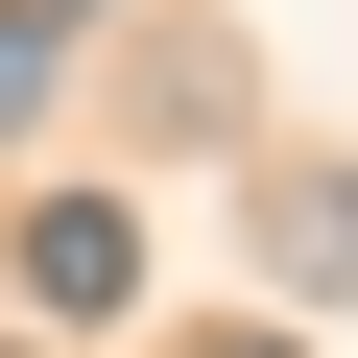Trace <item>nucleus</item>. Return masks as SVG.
Returning a JSON list of instances; mask_svg holds the SVG:
<instances>
[{"label": "nucleus", "instance_id": "obj_1", "mask_svg": "<svg viewBox=\"0 0 358 358\" xmlns=\"http://www.w3.org/2000/svg\"><path fill=\"white\" fill-rule=\"evenodd\" d=\"M120 287H143V215L48 192V215H24V310H120Z\"/></svg>", "mask_w": 358, "mask_h": 358}, {"label": "nucleus", "instance_id": "obj_2", "mask_svg": "<svg viewBox=\"0 0 358 358\" xmlns=\"http://www.w3.org/2000/svg\"><path fill=\"white\" fill-rule=\"evenodd\" d=\"M263 239H287V287H358V192H310V167L263 192Z\"/></svg>", "mask_w": 358, "mask_h": 358}, {"label": "nucleus", "instance_id": "obj_3", "mask_svg": "<svg viewBox=\"0 0 358 358\" xmlns=\"http://www.w3.org/2000/svg\"><path fill=\"white\" fill-rule=\"evenodd\" d=\"M48 48H72V0H0V120L48 96Z\"/></svg>", "mask_w": 358, "mask_h": 358}, {"label": "nucleus", "instance_id": "obj_4", "mask_svg": "<svg viewBox=\"0 0 358 358\" xmlns=\"http://www.w3.org/2000/svg\"><path fill=\"white\" fill-rule=\"evenodd\" d=\"M215 358H287V334H215Z\"/></svg>", "mask_w": 358, "mask_h": 358}]
</instances>
